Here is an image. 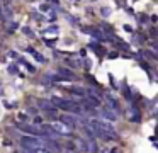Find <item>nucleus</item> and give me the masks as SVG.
I'll return each instance as SVG.
<instances>
[{"label":"nucleus","instance_id":"nucleus-1","mask_svg":"<svg viewBox=\"0 0 158 153\" xmlns=\"http://www.w3.org/2000/svg\"><path fill=\"white\" fill-rule=\"evenodd\" d=\"M51 102H53V105H58V107L66 109V111H72V112H77V114H82V105H78L77 102H73V100H63V99L53 97Z\"/></svg>","mask_w":158,"mask_h":153},{"label":"nucleus","instance_id":"nucleus-2","mask_svg":"<svg viewBox=\"0 0 158 153\" xmlns=\"http://www.w3.org/2000/svg\"><path fill=\"white\" fill-rule=\"evenodd\" d=\"M21 145L26 146V148L36 150V148H39V146H44V143H43L39 138H36V136H22V138H21Z\"/></svg>","mask_w":158,"mask_h":153},{"label":"nucleus","instance_id":"nucleus-3","mask_svg":"<svg viewBox=\"0 0 158 153\" xmlns=\"http://www.w3.org/2000/svg\"><path fill=\"white\" fill-rule=\"evenodd\" d=\"M41 136H44V138H51V139H56V138H60V133L56 131L53 126H43L41 128Z\"/></svg>","mask_w":158,"mask_h":153},{"label":"nucleus","instance_id":"nucleus-4","mask_svg":"<svg viewBox=\"0 0 158 153\" xmlns=\"http://www.w3.org/2000/svg\"><path fill=\"white\" fill-rule=\"evenodd\" d=\"M60 119H61L63 126H68V128H77V124H78L77 119L73 117V116H70V114H63Z\"/></svg>","mask_w":158,"mask_h":153},{"label":"nucleus","instance_id":"nucleus-5","mask_svg":"<svg viewBox=\"0 0 158 153\" xmlns=\"http://www.w3.org/2000/svg\"><path fill=\"white\" fill-rule=\"evenodd\" d=\"M39 107L44 109V111H48V114H51V116H55V112H56V109H55V105H53V102L44 100V99H41V100H39Z\"/></svg>","mask_w":158,"mask_h":153},{"label":"nucleus","instance_id":"nucleus-6","mask_svg":"<svg viewBox=\"0 0 158 153\" xmlns=\"http://www.w3.org/2000/svg\"><path fill=\"white\" fill-rule=\"evenodd\" d=\"M44 143V148H48L51 153H61V146L58 143H55L53 139H48V141H43Z\"/></svg>","mask_w":158,"mask_h":153},{"label":"nucleus","instance_id":"nucleus-7","mask_svg":"<svg viewBox=\"0 0 158 153\" xmlns=\"http://www.w3.org/2000/svg\"><path fill=\"white\" fill-rule=\"evenodd\" d=\"M85 148H87V153H97L99 151V146H97V143L94 138H89V141L85 143Z\"/></svg>","mask_w":158,"mask_h":153},{"label":"nucleus","instance_id":"nucleus-8","mask_svg":"<svg viewBox=\"0 0 158 153\" xmlns=\"http://www.w3.org/2000/svg\"><path fill=\"white\" fill-rule=\"evenodd\" d=\"M21 129L22 131H26V133H29V134H38V136H41V129L39 128H36V126H29V124H24V126H21Z\"/></svg>","mask_w":158,"mask_h":153},{"label":"nucleus","instance_id":"nucleus-9","mask_svg":"<svg viewBox=\"0 0 158 153\" xmlns=\"http://www.w3.org/2000/svg\"><path fill=\"white\" fill-rule=\"evenodd\" d=\"M102 117H106V119H109V121H116V112L112 111V109H104L102 111Z\"/></svg>","mask_w":158,"mask_h":153},{"label":"nucleus","instance_id":"nucleus-10","mask_svg":"<svg viewBox=\"0 0 158 153\" xmlns=\"http://www.w3.org/2000/svg\"><path fill=\"white\" fill-rule=\"evenodd\" d=\"M60 75H61L63 78H70V80H72V78H75V75H73L70 70H66V68H60Z\"/></svg>","mask_w":158,"mask_h":153},{"label":"nucleus","instance_id":"nucleus-11","mask_svg":"<svg viewBox=\"0 0 158 153\" xmlns=\"http://www.w3.org/2000/svg\"><path fill=\"white\" fill-rule=\"evenodd\" d=\"M68 92H72V94H77V95H85V90L83 88H78V87H70L66 88Z\"/></svg>","mask_w":158,"mask_h":153},{"label":"nucleus","instance_id":"nucleus-12","mask_svg":"<svg viewBox=\"0 0 158 153\" xmlns=\"http://www.w3.org/2000/svg\"><path fill=\"white\" fill-rule=\"evenodd\" d=\"M107 102L110 104V107H112V111H119V104H117V100H114L112 97H107Z\"/></svg>","mask_w":158,"mask_h":153},{"label":"nucleus","instance_id":"nucleus-13","mask_svg":"<svg viewBox=\"0 0 158 153\" xmlns=\"http://www.w3.org/2000/svg\"><path fill=\"white\" fill-rule=\"evenodd\" d=\"M77 145L80 146V150H82V151H87V148H85V141H83V139H77Z\"/></svg>","mask_w":158,"mask_h":153},{"label":"nucleus","instance_id":"nucleus-14","mask_svg":"<svg viewBox=\"0 0 158 153\" xmlns=\"http://www.w3.org/2000/svg\"><path fill=\"white\" fill-rule=\"evenodd\" d=\"M34 151H36V153H51L48 148H44V146H39V148H36V150H34Z\"/></svg>","mask_w":158,"mask_h":153},{"label":"nucleus","instance_id":"nucleus-15","mask_svg":"<svg viewBox=\"0 0 158 153\" xmlns=\"http://www.w3.org/2000/svg\"><path fill=\"white\" fill-rule=\"evenodd\" d=\"M32 56H34L38 61H41V63L44 61V58H43V56H41V53H38V51H34V53H32Z\"/></svg>","mask_w":158,"mask_h":153},{"label":"nucleus","instance_id":"nucleus-16","mask_svg":"<svg viewBox=\"0 0 158 153\" xmlns=\"http://www.w3.org/2000/svg\"><path fill=\"white\" fill-rule=\"evenodd\" d=\"M100 12H102L104 17H107V15L110 14V9H109V7H102V10H100Z\"/></svg>","mask_w":158,"mask_h":153},{"label":"nucleus","instance_id":"nucleus-17","mask_svg":"<svg viewBox=\"0 0 158 153\" xmlns=\"http://www.w3.org/2000/svg\"><path fill=\"white\" fill-rule=\"evenodd\" d=\"M21 153H36V151H34V150H31V148H26V146H22Z\"/></svg>","mask_w":158,"mask_h":153},{"label":"nucleus","instance_id":"nucleus-18","mask_svg":"<svg viewBox=\"0 0 158 153\" xmlns=\"http://www.w3.org/2000/svg\"><path fill=\"white\" fill-rule=\"evenodd\" d=\"M19 119H21V121H26V119H27V116H26V114H19Z\"/></svg>","mask_w":158,"mask_h":153},{"label":"nucleus","instance_id":"nucleus-19","mask_svg":"<svg viewBox=\"0 0 158 153\" xmlns=\"http://www.w3.org/2000/svg\"><path fill=\"white\" fill-rule=\"evenodd\" d=\"M48 9H49L48 5H41V10H43V12H46V10H48Z\"/></svg>","mask_w":158,"mask_h":153},{"label":"nucleus","instance_id":"nucleus-20","mask_svg":"<svg viewBox=\"0 0 158 153\" xmlns=\"http://www.w3.org/2000/svg\"><path fill=\"white\" fill-rule=\"evenodd\" d=\"M66 153H78V151H72V150H66Z\"/></svg>","mask_w":158,"mask_h":153},{"label":"nucleus","instance_id":"nucleus-21","mask_svg":"<svg viewBox=\"0 0 158 153\" xmlns=\"http://www.w3.org/2000/svg\"><path fill=\"white\" fill-rule=\"evenodd\" d=\"M92 2H95V0H92Z\"/></svg>","mask_w":158,"mask_h":153}]
</instances>
